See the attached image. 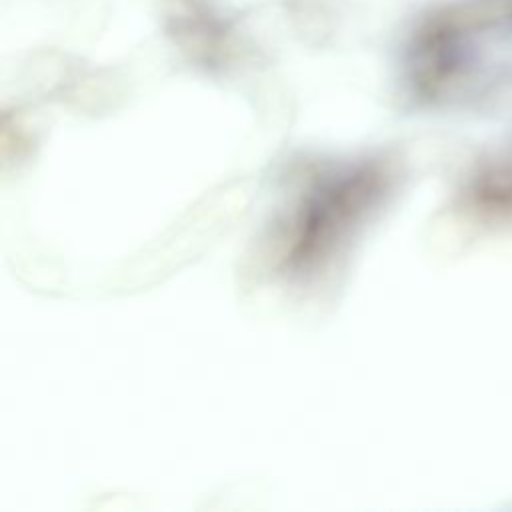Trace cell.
Listing matches in <instances>:
<instances>
[{"label": "cell", "instance_id": "obj_1", "mask_svg": "<svg viewBox=\"0 0 512 512\" xmlns=\"http://www.w3.org/2000/svg\"><path fill=\"white\" fill-rule=\"evenodd\" d=\"M164 24L174 42L198 54H224L238 42L232 14L216 0H162Z\"/></svg>", "mask_w": 512, "mask_h": 512}]
</instances>
